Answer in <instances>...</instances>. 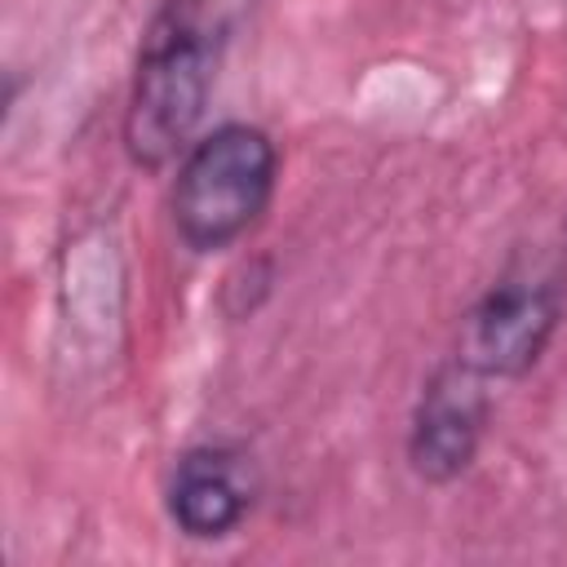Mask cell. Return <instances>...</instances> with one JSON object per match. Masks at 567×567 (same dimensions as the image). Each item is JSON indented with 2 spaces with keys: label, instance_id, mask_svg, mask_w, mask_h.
<instances>
[{
  "label": "cell",
  "instance_id": "3957f363",
  "mask_svg": "<svg viewBox=\"0 0 567 567\" xmlns=\"http://www.w3.org/2000/svg\"><path fill=\"white\" fill-rule=\"evenodd\" d=\"M558 328V297L540 284L492 288L461 328L456 359L478 377H523Z\"/></svg>",
  "mask_w": 567,
  "mask_h": 567
},
{
  "label": "cell",
  "instance_id": "5b68a950",
  "mask_svg": "<svg viewBox=\"0 0 567 567\" xmlns=\"http://www.w3.org/2000/svg\"><path fill=\"white\" fill-rule=\"evenodd\" d=\"M257 492L248 456L230 447H195L177 461L168 483V514L195 540H217L239 527Z\"/></svg>",
  "mask_w": 567,
  "mask_h": 567
},
{
  "label": "cell",
  "instance_id": "6da1fadb",
  "mask_svg": "<svg viewBox=\"0 0 567 567\" xmlns=\"http://www.w3.org/2000/svg\"><path fill=\"white\" fill-rule=\"evenodd\" d=\"M248 0H164L155 13L124 111V146L133 164L159 168L186 151L204 120L221 44L230 40Z\"/></svg>",
  "mask_w": 567,
  "mask_h": 567
},
{
  "label": "cell",
  "instance_id": "7a4b0ae2",
  "mask_svg": "<svg viewBox=\"0 0 567 567\" xmlns=\"http://www.w3.org/2000/svg\"><path fill=\"white\" fill-rule=\"evenodd\" d=\"M275 164L270 137L252 124H221L199 137L173 186V221L182 239L199 252L239 239L270 204Z\"/></svg>",
  "mask_w": 567,
  "mask_h": 567
},
{
  "label": "cell",
  "instance_id": "277c9868",
  "mask_svg": "<svg viewBox=\"0 0 567 567\" xmlns=\"http://www.w3.org/2000/svg\"><path fill=\"white\" fill-rule=\"evenodd\" d=\"M487 377L465 368L461 359L439 368L416 403L412 430H408V461L421 478L430 483H452L456 474L470 470L483 421H487Z\"/></svg>",
  "mask_w": 567,
  "mask_h": 567
}]
</instances>
